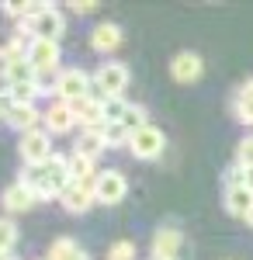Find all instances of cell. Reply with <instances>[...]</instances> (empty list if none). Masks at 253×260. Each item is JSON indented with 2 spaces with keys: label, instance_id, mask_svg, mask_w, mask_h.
<instances>
[{
  "label": "cell",
  "instance_id": "18",
  "mask_svg": "<svg viewBox=\"0 0 253 260\" xmlns=\"http://www.w3.org/2000/svg\"><path fill=\"white\" fill-rule=\"evenodd\" d=\"M104 149H108V146H104L101 128H87V132L77 139V146H73V153H77V156H83V160H98Z\"/></svg>",
  "mask_w": 253,
  "mask_h": 260
},
{
  "label": "cell",
  "instance_id": "2",
  "mask_svg": "<svg viewBox=\"0 0 253 260\" xmlns=\"http://www.w3.org/2000/svg\"><path fill=\"white\" fill-rule=\"evenodd\" d=\"M21 31H28L31 39H45V42H59L62 39V31H66V18H62V11L59 7H49V4H42L39 11L31 14V18L18 24Z\"/></svg>",
  "mask_w": 253,
  "mask_h": 260
},
{
  "label": "cell",
  "instance_id": "26",
  "mask_svg": "<svg viewBox=\"0 0 253 260\" xmlns=\"http://www.w3.org/2000/svg\"><path fill=\"white\" fill-rule=\"evenodd\" d=\"M236 160H239V167H253V136L236 146Z\"/></svg>",
  "mask_w": 253,
  "mask_h": 260
},
{
  "label": "cell",
  "instance_id": "16",
  "mask_svg": "<svg viewBox=\"0 0 253 260\" xmlns=\"http://www.w3.org/2000/svg\"><path fill=\"white\" fill-rule=\"evenodd\" d=\"M180 243H184L180 229H174V225L160 229V233L153 236V260H174L177 250H180Z\"/></svg>",
  "mask_w": 253,
  "mask_h": 260
},
{
  "label": "cell",
  "instance_id": "14",
  "mask_svg": "<svg viewBox=\"0 0 253 260\" xmlns=\"http://www.w3.org/2000/svg\"><path fill=\"white\" fill-rule=\"evenodd\" d=\"M70 108H73V115H77L80 125H87V128H101V125H104V101H101L98 94L77 101V104H70Z\"/></svg>",
  "mask_w": 253,
  "mask_h": 260
},
{
  "label": "cell",
  "instance_id": "13",
  "mask_svg": "<svg viewBox=\"0 0 253 260\" xmlns=\"http://www.w3.org/2000/svg\"><path fill=\"white\" fill-rule=\"evenodd\" d=\"M121 24H115V21H101L98 28L90 31V49L94 52H115L118 45H121Z\"/></svg>",
  "mask_w": 253,
  "mask_h": 260
},
{
  "label": "cell",
  "instance_id": "31",
  "mask_svg": "<svg viewBox=\"0 0 253 260\" xmlns=\"http://www.w3.org/2000/svg\"><path fill=\"white\" fill-rule=\"evenodd\" d=\"M73 11H77V14H90V11H94V4H77V0H73Z\"/></svg>",
  "mask_w": 253,
  "mask_h": 260
},
{
  "label": "cell",
  "instance_id": "15",
  "mask_svg": "<svg viewBox=\"0 0 253 260\" xmlns=\"http://www.w3.org/2000/svg\"><path fill=\"white\" fill-rule=\"evenodd\" d=\"M42 121H45V132H70L77 125V115H73V108L66 101H56V104H49Z\"/></svg>",
  "mask_w": 253,
  "mask_h": 260
},
{
  "label": "cell",
  "instance_id": "34",
  "mask_svg": "<svg viewBox=\"0 0 253 260\" xmlns=\"http://www.w3.org/2000/svg\"><path fill=\"white\" fill-rule=\"evenodd\" d=\"M0 118H4V104H0Z\"/></svg>",
  "mask_w": 253,
  "mask_h": 260
},
{
  "label": "cell",
  "instance_id": "6",
  "mask_svg": "<svg viewBox=\"0 0 253 260\" xmlns=\"http://www.w3.org/2000/svg\"><path fill=\"white\" fill-rule=\"evenodd\" d=\"M28 62H31V70L42 77H49V73H56L59 70V59H62V52H59V42H45V39H31L28 42Z\"/></svg>",
  "mask_w": 253,
  "mask_h": 260
},
{
  "label": "cell",
  "instance_id": "35",
  "mask_svg": "<svg viewBox=\"0 0 253 260\" xmlns=\"http://www.w3.org/2000/svg\"><path fill=\"white\" fill-rule=\"evenodd\" d=\"M174 260H177V257H174Z\"/></svg>",
  "mask_w": 253,
  "mask_h": 260
},
{
  "label": "cell",
  "instance_id": "30",
  "mask_svg": "<svg viewBox=\"0 0 253 260\" xmlns=\"http://www.w3.org/2000/svg\"><path fill=\"white\" fill-rule=\"evenodd\" d=\"M243 187L253 191V167H243Z\"/></svg>",
  "mask_w": 253,
  "mask_h": 260
},
{
  "label": "cell",
  "instance_id": "8",
  "mask_svg": "<svg viewBox=\"0 0 253 260\" xmlns=\"http://www.w3.org/2000/svg\"><path fill=\"white\" fill-rule=\"evenodd\" d=\"M129 194V180L125 174H118V170H104L94 177V198L101 205H118V201Z\"/></svg>",
  "mask_w": 253,
  "mask_h": 260
},
{
  "label": "cell",
  "instance_id": "22",
  "mask_svg": "<svg viewBox=\"0 0 253 260\" xmlns=\"http://www.w3.org/2000/svg\"><path fill=\"white\" fill-rule=\"evenodd\" d=\"M14 243H18V225L11 219H0V253L7 257L14 250Z\"/></svg>",
  "mask_w": 253,
  "mask_h": 260
},
{
  "label": "cell",
  "instance_id": "23",
  "mask_svg": "<svg viewBox=\"0 0 253 260\" xmlns=\"http://www.w3.org/2000/svg\"><path fill=\"white\" fill-rule=\"evenodd\" d=\"M73 250H77V240H70V236H59V240L49 246V257H45V260H66L70 253H73Z\"/></svg>",
  "mask_w": 253,
  "mask_h": 260
},
{
  "label": "cell",
  "instance_id": "28",
  "mask_svg": "<svg viewBox=\"0 0 253 260\" xmlns=\"http://www.w3.org/2000/svg\"><path fill=\"white\" fill-rule=\"evenodd\" d=\"M7 70H11V56H7V49H0V87L7 83Z\"/></svg>",
  "mask_w": 253,
  "mask_h": 260
},
{
  "label": "cell",
  "instance_id": "9",
  "mask_svg": "<svg viewBox=\"0 0 253 260\" xmlns=\"http://www.w3.org/2000/svg\"><path fill=\"white\" fill-rule=\"evenodd\" d=\"M94 184H80V180H70L66 187H62V194H59V205L66 208V212H73V215H83L90 205H94Z\"/></svg>",
  "mask_w": 253,
  "mask_h": 260
},
{
  "label": "cell",
  "instance_id": "21",
  "mask_svg": "<svg viewBox=\"0 0 253 260\" xmlns=\"http://www.w3.org/2000/svg\"><path fill=\"white\" fill-rule=\"evenodd\" d=\"M121 125L129 128V136H132L136 128H142V125H149V121H146V108H142V104H129V111L121 115Z\"/></svg>",
  "mask_w": 253,
  "mask_h": 260
},
{
  "label": "cell",
  "instance_id": "12",
  "mask_svg": "<svg viewBox=\"0 0 253 260\" xmlns=\"http://www.w3.org/2000/svg\"><path fill=\"white\" fill-rule=\"evenodd\" d=\"M39 118L42 115H39L35 104H11V108L4 111V121H7L14 132H21V136L31 132V128H39Z\"/></svg>",
  "mask_w": 253,
  "mask_h": 260
},
{
  "label": "cell",
  "instance_id": "4",
  "mask_svg": "<svg viewBox=\"0 0 253 260\" xmlns=\"http://www.w3.org/2000/svg\"><path fill=\"white\" fill-rule=\"evenodd\" d=\"M90 90H94V77H87L80 66H70V70H62L56 77V94L66 104H77V101L90 98Z\"/></svg>",
  "mask_w": 253,
  "mask_h": 260
},
{
  "label": "cell",
  "instance_id": "11",
  "mask_svg": "<svg viewBox=\"0 0 253 260\" xmlns=\"http://www.w3.org/2000/svg\"><path fill=\"white\" fill-rule=\"evenodd\" d=\"M0 201H4V208H7V212H14V215H18V212H28V208H35L39 194H35V191H31L24 180H14V184H11V187L0 194Z\"/></svg>",
  "mask_w": 253,
  "mask_h": 260
},
{
  "label": "cell",
  "instance_id": "27",
  "mask_svg": "<svg viewBox=\"0 0 253 260\" xmlns=\"http://www.w3.org/2000/svg\"><path fill=\"white\" fill-rule=\"evenodd\" d=\"M236 118L243 125H253V98L250 101H236Z\"/></svg>",
  "mask_w": 253,
  "mask_h": 260
},
{
  "label": "cell",
  "instance_id": "1",
  "mask_svg": "<svg viewBox=\"0 0 253 260\" xmlns=\"http://www.w3.org/2000/svg\"><path fill=\"white\" fill-rule=\"evenodd\" d=\"M21 180L39 194V201L59 198L62 187L70 184V156H56V153H52V160L39 163V167H28Z\"/></svg>",
  "mask_w": 253,
  "mask_h": 260
},
{
  "label": "cell",
  "instance_id": "24",
  "mask_svg": "<svg viewBox=\"0 0 253 260\" xmlns=\"http://www.w3.org/2000/svg\"><path fill=\"white\" fill-rule=\"evenodd\" d=\"M125 111H129V101L125 98H108L104 101V121H121Z\"/></svg>",
  "mask_w": 253,
  "mask_h": 260
},
{
  "label": "cell",
  "instance_id": "19",
  "mask_svg": "<svg viewBox=\"0 0 253 260\" xmlns=\"http://www.w3.org/2000/svg\"><path fill=\"white\" fill-rule=\"evenodd\" d=\"M101 136H104V146H108V149L129 146V128H125L121 121H104V125H101Z\"/></svg>",
  "mask_w": 253,
  "mask_h": 260
},
{
  "label": "cell",
  "instance_id": "20",
  "mask_svg": "<svg viewBox=\"0 0 253 260\" xmlns=\"http://www.w3.org/2000/svg\"><path fill=\"white\" fill-rule=\"evenodd\" d=\"M70 180L94 184V160H83V156H77V153H70Z\"/></svg>",
  "mask_w": 253,
  "mask_h": 260
},
{
  "label": "cell",
  "instance_id": "3",
  "mask_svg": "<svg viewBox=\"0 0 253 260\" xmlns=\"http://www.w3.org/2000/svg\"><path fill=\"white\" fill-rule=\"evenodd\" d=\"M125 87H129V66L118 59H108L98 66V73H94V90H98L101 101L108 98H121L125 94Z\"/></svg>",
  "mask_w": 253,
  "mask_h": 260
},
{
  "label": "cell",
  "instance_id": "29",
  "mask_svg": "<svg viewBox=\"0 0 253 260\" xmlns=\"http://www.w3.org/2000/svg\"><path fill=\"white\" fill-rule=\"evenodd\" d=\"M253 98V80H246L243 87H239V94H236V101H250Z\"/></svg>",
  "mask_w": 253,
  "mask_h": 260
},
{
  "label": "cell",
  "instance_id": "7",
  "mask_svg": "<svg viewBox=\"0 0 253 260\" xmlns=\"http://www.w3.org/2000/svg\"><path fill=\"white\" fill-rule=\"evenodd\" d=\"M21 160L28 167H39V163L52 160V139H49L45 128H31V132L21 136Z\"/></svg>",
  "mask_w": 253,
  "mask_h": 260
},
{
  "label": "cell",
  "instance_id": "5",
  "mask_svg": "<svg viewBox=\"0 0 253 260\" xmlns=\"http://www.w3.org/2000/svg\"><path fill=\"white\" fill-rule=\"evenodd\" d=\"M167 149V136L156 128V125H142L129 136V153L136 160H156L160 153Z\"/></svg>",
  "mask_w": 253,
  "mask_h": 260
},
{
  "label": "cell",
  "instance_id": "32",
  "mask_svg": "<svg viewBox=\"0 0 253 260\" xmlns=\"http://www.w3.org/2000/svg\"><path fill=\"white\" fill-rule=\"evenodd\" d=\"M66 260H90V257H87V250H80V246H77V250H73Z\"/></svg>",
  "mask_w": 253,
  "mask_h": 260
},
{
  "label": "cell",
  "instance_id": "17",
  "mask_svg": "<svg viewBox=\"0 0 253 260\" xmlns=\"http://www.w3.org/2000/svg\"><path fill=\"white\" fill-rule=\"evenodd\" d=\"M253 208V191L250 187H243V184H236V187H226V212L236 215V219H246Z\"/></svg>",
  "mask_w": 253,
  "mask_h": 260
},
{
  "label": "cell",
  "instance_id": "10",
  "mask_svg": "<svg viewBox=\"0 0 253 260\" xmlns=\"http://www.w3.org/2000/svg\"><path fill=\"white\" fill-rule=\"evenodd\" d=\"M201 73H205V62H201L198 52H177L170 59V77L177 83H195L201 80Z\"/></svg>",
  "mask_w": 253,
  "mask_h": 260
},
{
  "label": "cell",
  "instance_id": "33",
  "mask_svg": "<svg viewBox=\"0 0 253 260\" xmlns=\"http://www.w3.org/2000/svg\"><path fill=\"white\" fill-rule=\"evenodd\" d=\"M246 225H253V208H250V215H246Z\"/></svg>",
  "mask_w": 253,
  "mask_h": 260
},
{
  "label": "cell",
  "instance_id": "25",
  "mask_svg": "<svg viewBox=\"0 0 253 260\" xmlns=\"http://www.w3.org/2000/svg\"><path fill=\"white\" fill-rule=\"evenodd\" d=\"M108 260H136V243L132 240H118L108 250Z\"/></svg>",
  "mask_w": 253,
  "mask_h": 260
}]
</instances>
